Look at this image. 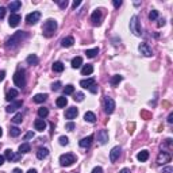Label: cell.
<instances>
[{"mask_svg":"<svg viewBox=\"0 0 173 173\" xmlns=\"http://www.w3.org/2000/svg\"><path fill=\"white\" fill-rule=\"evenodd\" d=\"M29 37V32L26 31H16L14 35H11L8 39L6 41V47L7 49H15L16 46L23 42V39H26Z\"/></svg>","mask_w":173,"mask_h":173,"instance_id":"cell-1","label":"cell"},{"mask_svg":"<svg viewBox=\"0 0 173 173\" xmlns=\"http://www.w3.org/2000/svg\"><path fill=\"white\" fill-rule=\"evenodd\" d=\"M57 27H58V24H57L56 21H53V19H47V21L43 23L42 32H43V35L46 37V38H50V37L54 35V32H56Z\"/></svg>","mask_w":173,"mask_h":173,"instance_id":"cell-2","label":"cell"},{"mask_svg":"<svg viewBox=\"0 0 173 173\" xmlns=\"http://www.w3.org/2000/svg\"><path fill=\"white\" fill-rule=\"evenodd\" d=\"M130 31L137 37L142 35V29H141V26H139V22H138V16H135V15L130 19Z\"/></svg>","mask_w":173,"mask_h":173,"instance_id":"cell-3","label":"cell"},{"mask_svg":"<svg viewBox=\"0 0 173 173\" xmlns=\"http://www.w3.org/2000/svg\"><path fill=\"white\" fill-rule=\"evenodd\" d=\"M73 162H76V157H74L73 153H66V154H62L60 157V164H61V166H71Z\"/></svg>","mask_w":173,"mask_h":173,"instance_id":"cell-4","label":"cell"},{"mask_svg":"<svg viewBox=\"0 0 173 173\" xmlns=\"http://www.w3.org/2000/svg\"><path fill=\"white\" fill-rule=\"evenodd\" d=\"M14 82L16 87L19 88H23L24 85H26V76H24V71H18L16 73L14 74Z\"/></svg>","mask_w":173,"mask_h":173,"instance_id":"cell-5","label":"cell"},{"mask_svg":"<svg viewBox=\"0 0 173 173\" xmlns=\"http://www.w3.org/2000/svg\"><path fill=\"white\" fill-rule=\"evenodd\" d=\"M103 107H104V111H106V114H112L115 110V102L114 99H111V97H106L104 99V104H103Z\"/></svg>","mask_w":173,"mask_h":173,"instance_id":"cell-6","label":"cell"},{"mask_svg":"<svg viewBox=\"0 0 173 173\" xmlns=\"http://www.w3.org/2000/svg\"><path fill=\"white\" fill-rule=\"evenodd\" d=\"M39 19H41V12L39 11H32L31 14H29L26 16V22L29 24H35Z\"/></svg>","mask_w":173,"mask_h":173,"instance_id":"cell-7","label":"cell"},{"mask_svg":"<svg viewBox=\"0 0 173 173\" xmlns=\"http://www.w3.org/2000/svg\"><path fill=\"white\" fill-rule=\"evenodd\" d=\"M138 49H139V52H141V54H144L145 57H152L153 56V50L152 47L149 46L147 43H141L139 46H138Z\"/></svg>","mask_w":173,"mask_h":173,"instance_id":"cell-8","label":"cell"},{"mask_svg":"<svg viewBox=\"0 0 173 173\" xmlns=\"http://www.w3.org/2000/svg\"><path fill=\"white\" fill-rule=\"evenodd\" d=\"M169 161H170V154L168 152H161L158 154V157H157V164L158 165H164Z\"/></svg>","mask_w":173,"mask_h":173,"instance_id":"cell-9","label":"cell"},{"mask_svg":"<svg viewBox=\"0 0 173 173\" xmlns=\"http://www.w3.org/2000/svg\"><path fill=\"white\" fill-rule=\"evenodd\" d=\"M102 18H103V15H102V11H100V10L93 11V14L91 15V21L95 26H99V24L102 23Z\"/></svg>","mask_w":173,"mask_h":173,"instance_id":"cell-10","label":"cell"},{"mask_svg":"<svg viewBox=\"0 0 173 173\" xmlns=\"http://www.w3.org/2000/svg\"><path fill=\"white\" fill-rule=\"evenodd\" d=\"M79 115V110L76 108V107H69V108L65 111V118L69 120L72 119H76V116Z\"/></svg>","mask_w":173,"mask_h":173,"instance_id":"cell-11","label":"cell"},{"mask_svg":"<svg viewBox=\"0 0 173 173\" xmlns=\"http://www.w3.org/2000/svg\"><path fill=\"white\" fill-rule=\"evenodd\" d=\"M97 141L102 145H106L107 142H108V131H107V130H100V131L97 133Z\"/></svg>","mask_w":173,"mask_h":173,"instance_id":"cell-12","label":"cell"},{"mask_svg":"<svg viewBox=\"0 0 173 173\" xmlns=\"http://www.w3.org/2000/svg\"><path fill=\"white\" fill-rule=\"evenodd\" d=\"M120 152H122L120 146H115V147H112V150L110 152V160H111V162H115L118 158H119Z\"/></svg>","mask_w":173,"mask_h":173,"instance_id":"cell-13","label":"cell"},{"mask_svg":"<svg viewBox=\"0 0 173 173\" xmlns=\"http://www.w3.org/2000/svg\"><path fill=\"white\" fill-rule=\"evenodd\" d=\"M4 158H7L8 161H18L21 158V154H15L11 149H7L4 153Z\"/></svg>","mask_w":173,"mask_h":173,"instance_id":"cell-14","label":"cell"},{"mask_svg":"<svg viewBox=\"0 0 173 173\" xmlns=\"http://www.w3.org/2000/svg\"><path fill=\"white\" fill-rule=\"evenodd\" d=\"M21 15L18 14H11L10 15V19H8V23L11 27H16L19 24V22H21Z\"/></svg>","mask_w":173,"mask_h":173,"instance_id":"cell-15","label":"cell"},{"mask_svg":"<svg viewBox=\"0 0 173 173\" xmlns=\"http://www.w3.org/2000/svg\"><path fill=\"white\" fill-rule=\"evenodd\" d=\"M22 106H23V102H22V100H18V102L11 103V104H10V106L6 108V111L7 112H15L18 108H21Z\"/></svg>","mask_w":173,"mask_h":173,"instance_id":"cell-16","label":"cell"},{"mask_svg":"<svg viewBox=\"0 0 173 173\" xmlns=\"http://www.w3.org/2000/svg\"><path fill=\"white\" fill-rule=\"evenodd\" d=\"M93 84H95L93 77H91V79H85V80H81V81H80V87H82L84 89H89Z\"/></svg>","mask_w":173,"mask_h":173,"instance_id":"cell-17","label":"cell"},{"mask_svg":"<svg viewBox=\"0 0 173 173\" xmlns=\"http://www.w3.org/2000/svg\"><path fill=\"white\" fill-rule=\"evenodd\" d=\"M92 141H93V135H88V137L82 138L81 141L79 142V145L81 147H89V146H91V144H92Z\"/></svg>","mask_w":173,"mask_h":173,"instance_id":"cell-18","label":"cell"},{"mask_svg":"<svg viewBox=\"0 0 173 173\" xmlns=\"http://www.w3.org/2000/svg\"><path fill=\"white\" fill-rule=\"evenodd\" d=\"M34 127H35V130H38V131H43V130L46 129V122L39 118V119H37L35 122H34Z\"/></svg>","mask_w":173,"mask_h":173,"instance_id":"cell-19","label":"cell"},{"mask_svg":"<svg viewBox=\"0 0 173 173\" xmlns=\"http://www.w3.org/2000/svg\"><path fill=\"white\" fill-rule=\"evenodd\" d=\"M22 3L19 1V0H15V1H11V3L8 4V10L12 12V14H15V11H18L19 8H21Z\"/></svg>","mask_w":173,"mask_h":173,"instance_id":"cell-20","label":"cell"},{"mask_svg":"<svg viewBox=\"0 0 173 173\" xmlns=\"http://www.w3.org/2000/svg\"><path fill=\"white\" fill-rule=\"evenodd\" d=\"M137 158H138V161H141V162L147 161V158H149V152H147V150H142V152H139L137 154Z\"/></svg>","mask_w":173,"mask_h":173,"instance_id":"cell-21","label":"cell"},{"mask_svg":"<svg viewBox=\"0 0 173 173\" xmlns=\"http://www.w3.org/2000/svg\"><path fill=\"white\" fill-rule=\"evenodd\" d=\"M92 72H93V66H92L91 64H87L82 66L81 69V74L82 76H88V74H92Z\"/></svg>","mask_w":173,"mask_h":173,"instance_id":"cell-22","label":"cell"},{"mask_svg":"<svg viewBox=\"0 0 173 173\" xmlns=\"http://www.w3.org/2000/svg\"><path fill=\"white\" fill-rule=\"evenodd\" d=\"M84 119H85V122H89V123H95V122H96V115H95L93 112L88 111V112H85Z\"/></svg>","mask_w":173,"mask_h":173,"instance_id":"cell-23","label":"cell"},{"mask_svg":"<svg viewBox=\"0 0 173 173\" xmlns=\"http://www.w3.org/2000/svg\"><path fill=\"white\" fill-rule=\"evenodd\" d=\"M47 155H49V150H47L46 147H41V149H38V152H37V157H38L39 160L46 158Z\"/></svg>","mask_w":173,"mask_h":173,"instance_id":"cell-24","label":"cell"},{"mask_svg":"<svg viewBox=\"0 0 173 173\" xmlns=\"http://www.w3.org/2000/svg\"><path fill=\"white\" fill-rule=\"evenodd\" d=\"M73 43H74L73 37H66V38H64V39L61 41V45H62L64 47H71Z\"/></svg>","mask_w":173,"mask_h":173,"instance_id":"cell-25","label":"cell"},{"mask_svg":"<svg viewBox=\"0 0 173 173\" xmlns=\"http://www.w3.org/2000/svg\"><path fill=\"white\" fill-rule=\"evenodd\" d=\"M81 65H82V58H81V57H74V58L72 60V68H73V69H79Z\"/></svg>","mask_w":173,"mask_h":173,"instance_id":"cell-26","label":"cell"},{"mask_svg":"<svg viewBox=\"0 0 173 173\" xmlns=\"http://www.w3.org/2000/svg\"><path fill=\"white\" fill-rule=\"evenodd\" d=\"M16 96H18V91H16V89H10V91L7 92L6 99L8 100V102H12V100H14Z\"/></svg>","mask_w":173,"mask_h":173,"instance_id":"cell-27","label":"cell"},{"mask_svg":"<svg viewBox=\"0 0 173 173\" xmlns=\"http://www.w3.org/2000/svg\"><path fill=\"white\" fill-rule=\"evenodd\" d=\"M122 80H123V76H120V74H115V76L111 77V85H112V87H116Z\"/></svg>","mask_w":173,"mask_h":173,"instance_id":"cell-28","label":"cell"},{"mask_svg":"<svg viewBox=\"0 0 173 173\" xmlns=\"http://www.w3.org/2000/svg\"><path fill=\"white\" fill-rule=\"evenodd\" d=\"M52 68H53L54 72H57V73H61V72L64 71V64H62V62H60V61H57V62H54Z\"/></svg>","mask_w":173,"mask_h":173,"instance_id":"cell-29","label":"cell"},{"mask_svg":"<svg viewBox=\"0 0 173 173\" xmlns=\"http://www.w3.org/2000/svg\"><path fill=\"white\" fill-rule=\"evenodd\" d=\"M85 54H87V57H89V58H93V57H96V54H99V49H97V47H95V49H88L85 52Z\"/></svg>","mask_w":173,"mask_h":173,"instance_id":"cell-30","label":"cell"},{"mask_svg":"<svg viewBox=\"0 0 173 173\" xmlns=\"http://www.w3.org/2000/svg\"><path fill=\"white\" fill-rule=\"evenodd\" d=\"M27 64H30V65H37L38 64V57L35 56V54H30L29 57H27Z\"/></svg>","mask_w":173,"mask_h":173,"instance_id":"cell-31","label":"cell"},{"mask_svg":"<svg viewBox=\"0 0 173 173\" xmlns=\"http://www.w3.org/2000/svg\"><path fill=\"white\" fill-rule=\"evenodd\" d=\"M46 99H47L46 93H38V95L34 96V102H35V103H43Z\"/></svg>","mask_w":173,"mask_h":173,"instance_id":"cell-32","label":"cell"},{"mask_svg":"<svg viewBox=\"0 0 173 173\" xmlns=\"http://www.w3.org/2000/svg\"><path fill=\"white\" fill-rule=\"evenodd\" d=\"M56 104H57V106H58V107H61V108H62V107H65V106H66V104H68V99H66V97H65V96L58 97V99L56 100Z\"/></svg>","mask_w":173,"mask_h":173,"instance_id":"cell-33","label":"cell"},{"mask_svg":"<svg viewBox=\"0 0 173 173\" xmlns=\"http://www.w3.org/2000/svg\"><path fill=\"white\" fill-rule=\"evenodd\" d=\"M47 115H49V110H47V108H45V107H41V108L38 110V116L41 118V119L46 118Z\"/></svg>","mask_w":173,"mask_h":173,"instance_id":"cell-34","label":"cell"},{"mask_svg":"<svg viewBox=\"0 0 173 173\" xmlns=\"http://www.w3.org/2000/svg\"><path fill=\"white\" fill-rule=\"evenodd\" d=\"M30 149H31V147H30V145L27 144V142H24V144H22L21 146H19V153H29L30 152Z\"/></svg>","mask_w":173,"mask_h":173,"instance_id":"cell-35","label":"cell"},{"mask_svg":"<svg viewBox=\"0 0 173 173\" xmlns=\"http://www.w3.org/2000/svg\"><path fill=\"white\" fill-rule=\"evenodd\" d=\"M22 120H23V114H22V112H18V114L12 118V122H14V123H16V124L21 123Z\"/></svg>","mask_w":173,"mask_h":173,"instance_id":"cell-36","label":"cell"},{"mask_svg":"<svg viewBox=\"0 0 173 173\" xmlns=\"http://www.w3.org/2000/svg\"><path fill=\"white\" fill-rule=\"evenodd\" d=\"M10 135L11 137H18V135H21V129H18V127H11L10 129Z\"/></svg>","mask_w":173,"mask_h":173,"instance_id":"cell-37","label":"cell"},{"mask_svg":"<svg viewBox=\"0 0 173 173\" xmlns=\"http://www.w3.org/2000/svg\"><path fill=\"white\" fill-rule=\"evenodd\" d=\"M74 92V87L73 85H66V87H65L64 88V95H72Z\"/></svg>","mask_w":173,"mask_h":173,"instance_id":"cell-38","label":"cell"},{"mask_svg":"<svg viewBox=\"0 0 173 173\" xmlns=\"http://www.w3.org/2000/svg\"><path fill=\"white\" fill-rule=\"evenodd\" d=\"M157 18H158V11H155V10L150 11V14H149V19H150V21H155Z\"/></svg>","mask_w":173,"mask_h":173,"instance_id":"cell-39","label":"cell"},{"mask_svg":"<svg viewBox=\"0 0 173 173\" xmlns=\"http://www.w3.org/2000/svg\"><path fill=\"white\" fill-rule=\"evenodd\" d=\"M76 102H82L84 100V93H81V92H77L76 95H74V97H73Z\"/></svg>","mask_w":173,"mask_h":173,"instance_id":"cell-40","label":"cell"},{"mask_svg":"<svg viewBox=\"0 0 173 173\" xmlns=\"http://www.w3.org/2000/svg\"><path fill=\"white\" fill-rule=\"evenodd\" d=\"M69 144V139H68V137H60V145H62V146H65V145Z\"/></svg>","mask_w":173,"mask_h":173,"instance_id":"cell-41","label":"cell"},{"mask_svg":"<svg viewBox=\"0 0 173 173\" xmlns=\"http://www.w3.org/2000/svg\"><path fill=\"white\" fill-rule=\"evenodd\" d=\"M57 3H58L60 8H66V7H68V1H66V0H57Z\"/></svg>","mask_w":173,"mask_h":173,"instance_id":"cell-42","label":"cell"},{"mask_svg":"<svg viewBox=\"0 0 173 173\" xmlns=\"http://www.w3.org/2000/svg\"><path fill=\"white\" fill-rule=\"evenodd\" d=\"M65 127H66V130H69V131H73V129L76 126H74L73 122H69V123H66V126H65Z\"/></svg>","mask_w":173,"mask_h":173,"instance_id":"cell-43","label":"cell"},{"mask_svg":"<svg viewBox=\"0 0 173 173\" xmlns=\"http://www.w3.org/2000/svg\"><path fill=\"white\" fill-rule=\"evenodd\" d=\"M60 87H61V82L57 81V82H54V84L52 85V89H53V91H58Z\"/></svg>","mask_w":173,"mask_h":173,"instance_id":"cell-44","label":"cell"},{"mask_svg":"<svg viewBox=\"0 0 173 173\" xmlns=\"http://www.w3.org/2000/svg\"><path fill=\"white\" fill-rule=\"evenodd\" d=\"M6 16V8L4 7H0V19H3Z\"/></svg>","mask_w":173,"mask_h":173,"instance_id":"cell-45","label":"cell"},{"mask_svg":"<svg viewBox=\"0 0 173 173\" xmlns=\"http://www.w3.org/2000/svg\"><path fill=\"white\" fill-rule=\"evenodd\" d=\"M173 172V168L172 166H166L162 169V173H172Z\"/></svg>","mask_w":173,"mask_h":173,"instance_id":"cell-46","label":"cell"},{"mask_svg":"<svg viewBox=\"0 0 173 173\" xmlns=\"http://www.w3.org/2000/svg\"><path fill=\"white\" fill-rule=\"evenodd\" d=\"M32 137H34V133H32V131H29L26 135H24V141H27V139H30V138H32Z\"/></svg>","mask_w":173,"mask_h":173,"instance_id":"cell-47","label":"cell"},{"mask_svg":"<svg viewBox=\"0 0 173 173\" xmlns=\"http://www.w3.org/2000/svg\"><path fill=\"white\" fill-rule=\"evenodd\" d=\"M89 91H91L92 93H97V85H96V84H93V85L91 87V88H89Z\"/></svg>","mask_w":173,"mask_h":173,"instance_id":"cell-48","label":"cell"},{"mask_svg":"<svg viewBox=\"0 0 173 173\" xmlns=\"http://www.w3.org/2000/svg\"><path fill=\"white\" fill-rule=\"evenodd\" d=\"M112 4H114V7H116V8H118V7L122 6V0H114V3H112Z\"/></svg>","mask_w":173,"mask_h":173,"instance_id":"cell-49","label":"cell"},{"mask_svg":"<svg viewBox=\"0 0 173 173\" xmlns=\"http://www.w3.org/2000/svg\"><path fill=\"white\" fill-rule=\"evenodd\" d=\"M92 173H103V169H102V168H100V166H96V168H93Z\"/></svg>","mask_w":173,"mask_h":173,"instance_id":"cell-50","label":"cell"},{"mask_svg":"<svg viewBox=\"0 0 173 173\" xmlns=\"http://www.w3.org/2000/svg\"><path fill=\"white\" fill-rule=\"evenodd\" d=\"M168 123H173V112H170L168 116Z\"/></svg>","mask_w":173,"mask_h":173,"instance_id":"cell-51","label":"cell"},{"mask_svg":"<svg viewBox=\"0 0 173 173\" xmlns=\"http://www.w3.org/2000/svg\"><path fill=\"white\" fill-rule=\"evenodd\" d=\"M4 77H6V72L1 71V72H0V81H3Z\"/></svg>","mask_w":173,"mask_h":173,"instance_id":"cell-52","label":"cell"},{"mask_svg":"<svg viewBox=\"0 0 173 173\" xmlns=\"http://www.w3.org/2000/svg\"><path fill=\"white\" fill-rule=\"evenodd\" d=\"M4 160H6V158H4V155H0V166L4 164Z\"/></svg>","mask_w":173,"mask_h":173,"instance_id":"cell-53","label":"cell"},{"mask_svg":"<svg viewBox=\"0 0 173 173\" xmlns=\"http://www.w3.org/2000/svg\"><path fill=\"white\" fill-rule=\"evenodd\" d=\"M119 173H131V172H130V169H127V168H124V169H122V170H120Z\"/></svg>","mask_w":173,"mask_h":173,"instance_id":"cell-54","label":"cell"},{"mask_svg":"<svg viewBox=\"0 0 173 173\" xmlns=\"http://www.w3.org/2000/svg\"><path fill=\"white\" fill-rule=\"evenodd\" d=\"M80 4H81V1H74V3H73V6H72V7H73V8H76V7H79Z\"/></svg>","mask_w":173,"mask_h":173,"instance_id":"cell-55","label":"cell"},{"mask_svg":"<svg viewBox=\"0 0 173 173\" xmlns=\"http://www.w3.org/2000/svg\"><path fill=\"white\" fill-rule=\"evenodd\" d=\"M12 173H22V170L19 169V168H15V169L12 170Z\"/></svg>","mask_w":173,"mask_h":173,"instance_id":"cell-56","label":"cell"},{"mask_svg":"<svg viewBox=\"0 0 173 173\" xmlns=\"http://www.w3.org/2000/svg\"><path fill=\"white\" fill-rule=\"evenodd\" d=\"M164 24H165V22H164V21H160L157 26H158V27H161V26H164Z\"/></svg>","mask_w":173,"mask_h":173,"instance_id":"cell-57","label":"cell"},{"mask_svg":"<svg viewBox=\"0 0 173 173\" xmlns=\"http://www.w3.org/2000/svg\"><path fill=\"white\" fill-rule=\"evenodd\" d=\"M27 173H37V170H35V169H30Z\"/></svg>","mask_w":173,"mask_h":173,"instance_id":"cell-58","label":"cell"},{"mask_svg":"<svg viewBox=\"0 0 173 173\" xmlns=\"http://www.w3.org/2000/svg\"><path fill=\"white\" fill-rule=\"evenodd\" d=\"M3 135V130H1V127H0V137Z\"/></svg>","mask_w":173,"mask_h":173,"instance_id":"cell-59","label":"cell"},{"mask_svg":"<svg viewBox=\"0 0 173 173\" xmlns=\"http://www.w3.org/2000/svg\"><path fill=\"white\" fill-rule=\"evenodd\" d=\"M74 173H77V172H74Z\"/></svg>","mask_w":173,"mask_h":173,"instance_id":"cell-60","label":"cell"}]
</instances>
